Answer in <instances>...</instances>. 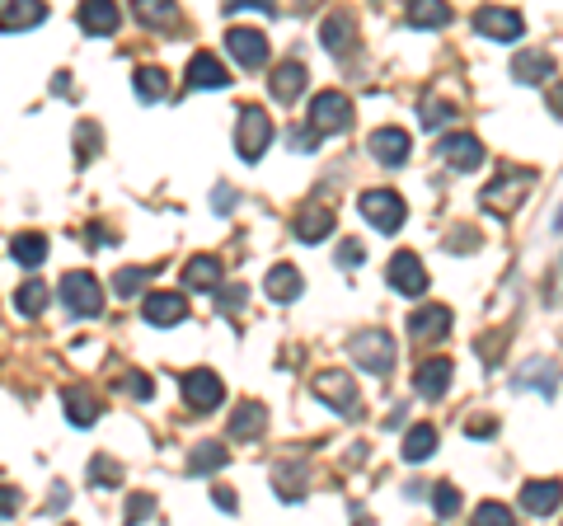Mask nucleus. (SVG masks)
<instances>
[{
  "mask_svg": "<svg viewBox=\"0 0 563 526\" xmlns=\"http://www.w3.org/2000/svg\"><path fill=\"white\" fill-rule=\"evenodd\" d=\"M263 287H268V296H273L277 306H287V301H296V296H301V273H296V268H291V263H277V268H268V282H263Z\"/></svg>",
  "mask_w": 563,
  "mask_h": 526,
  "instance_id": "nucleus-25",
  "label": "nucleus"
},
{
  "mask_svg": "<svg viewBox=\"0 0 563 526\" xmlns=\"http://www.w3.org/2000/svg\"><path fill=\"white\" fill-rule=\"evenodd\" d=\"M432 508H437V517H456V512H460V489L442 484V489H437V498H432Z\"/></svg>",
  "mask_w": 563,
  "mask_h": 526,
  "instance_id": "nucleus-43",
  "label": "nucleus"
},
{
  "mask_svg": "<svg viewBox=\"0 0 563 526\" xmlns=\"http://www.w3.org/2000/svg\"><path fill=\"white\" fill-rule=\"evenodd\" d=\"M268 90H273L277 104H296L305 90V66L301 62H282L273 71V80H268Z\"/></svg>",
  "mask_w": 563,
  "mask_h": 526,
  "instance_id": "nucleus-22",
  "label": "nucleus"
},
{
  "mask_svg": "<svg viewBox=\"0 0 563 526\" xmlns=\"http://www.w3.org/2000/svg\"><path fill=\"white\" fill-rule=\"evenodd\" d=\"M512 386H517V390H535V395H554V390H559V372H554V362H526Z\"/></svg>",
  "mask_w": 563,
  "mask_h": 526,
  "instance_id": "nucleus-24",
  "label": "nucleus"
},
{
  "mask_svg": "<svg viewBox=\"0 0 563 526\" xmlns=\"http://www.w3.org/2000/svg\"><path fill=\"white\" fill-rule=\"evenodd\" d=\"M348 123H352L348 94L324 90V94H315V99H310V127H315L320 137H329V132H343Z\"/></svg>",
  "mask_w": 563,
  "mask_h": 526,
  "instance_id": "nucleus-6",
  "label": "nucleus"
},
{
  "mask_svg": "<svg viewBox=\"0 0 563 526\" xmlns=\"http://www.w3.org/2000/svg\"><path fill=\"white\" fill-rule=\"evenodd\" d=\"M183 85H188V90H226L230 71L216 62L212 52H198V57L188 62V76H183Z\"/></svg>",
  "mask_w": 563,
  "mask_h": 526,
  "instance_id": "nucleus-18",
  "label": "nucleus"
},
{
  "mask_svg": "<svg viewBox=\"0 0 563 526\" xmlns=\"http://www.w3.org/2000/svg\"><path fill=\"white\" fill-rule=\"evenodd\" d=\"M137 94L146 99V104L165 99V94H169V71H160V66H141V71H137Z\"/></svg>",
  "mask_w": 563,
  "mask_h": 526,
  "instance_id": "nucleus-37",
  "label": "nucleus"
},
{
  "mask_svg": "<svg viewBox=\"0 0 563 526\" xmlns=\"http://www.w3.org/2000/svg\"><path fill=\"white\" fill-rule=\"evenodd\" d=\"M10 512H19V489L15 484H5V489H0V517H10Z\"/></svg>",
  "mask_w": 563,
  "mask_h": 526,
  "instance_id": "nucleus-50",
  "label": "nucleus"
},
{
  "mask_svg": "<svg viewBox=\"0 0 563 526\" xmlns=\"http://www.w3.org/2000/svg\"><path fill=\"white\" fill-rule=\"evenodd\" d=\"M141 315H146V325H183L188 320V296L183 292H146V301H141Z\"/></svg>",
  "mask_w": 563,
  "mask_h": 526,
  "instance_id": "nucleus-11",
  "label": "nucleus"
},
{
  "mask_svg": "<svg viewBox=\"0 0 563 526\" xmlns=\"http://www.w3.org/2000/svg\"><path fill=\"white\" fill-rule=\"evenodd\" d=\"M263 428H268V409H263L259 400L240 404V409L230 414V437H244V442H254V437H263Z\"/></svg>",
  "mask_w": 563,
  "mask_h": 526,
  "instance_id": "nucleus-23",
  "label": "nucleus"
},
{
  "mask_svg": "<svg viewBox=\"0 0 563 526\" xmlns=\"http://www.w3.org/2000/svg\"><path fill=\"white\" fill-rule=\"evenodd\" d=\"M183 400H188V409H207V414H212L216 404L226 400V386H221V376L216 372L198 367V372L183 376Z\"/></svg>",
  "mask_w": 563,
  "mask_h": 526,
  "instance_id": "nucleus-12",
  "label": "nucleus"
},
{
  "mask_svg": "<svg viewBox=\"0 0 563 526\" xmlns=\"http://www.w3.org/2000/svg\"><path fill=\"white\" fill-rule=\"evenodd\" d=\"M52 90H57V94H71V76H66V71H57V76H52Z\"/></svg>",
  "mask_w": 563,
  "mask_h": 526,
  "instance_id": "nucleus-55",
  "label": "nucleus"
},
{
  "mask_svg": "<svg viewBox=\"0 0 563 526\" xmlns=\"http://www.w3.org/2000/svg\"><path fill=\"white\" fill-rule=\"evenodd\" d=\"M474 33H484L493 43H517L521 33H526V19L517 10H503V5H484L479 15H474Z\"/></svg>",
  "mask_w": 563,
  "mask_h": 526,
  "instance_id": "nucleus-8",
  "label": "nucleus"
},
{
  "mask_svg": "<svg viewBox=\"0 0 563 526\" xmlns=\"http://www.w3.org/2000/svg\"><path fill=\"white\" fill-rule=\"evenodd\" d=\"M273 489H277V498H287V503H301V498H305V465H277Z\"/></svg>",
  "mask_w": 563,
  "mask_h": 526,
  "instance_id": "nucleus-34",
  "label": "nucleus"
},
{
  "mask_svg": "<svg viewBox=\"0 0 563 526\" xmlns=\"http://www.w3.org/2000/svg\"><path fill=\"white\" fill-rule=\"evenodd\" d=\"M366 263V249L357 245V240H343L338 245V268H362Z\"/></svg>",
  "mask_w": 563,
  "mask_h": 526,
  "instance_id": "nucleus-45",
  "label": "nucleus"
},
{
  "mask_svg": "<svg viewBox=\"0 0 563 526\" xmlns=\"http://www.w3.org/2000/svg\"><path fill=\"white\" fill-rule=\"evenodd\" d=\"M437 155H442L451 170L460 174H470L484 165V141L470 137V132H451V137H442V146H437Z\"/></svg>",
  "mask_w": 563,
  "mask_h": 526,
  "instance_id": "nucleus-10",
  "label": "nucleus"
},
{
  "mask_svg": "<svg viewBox=\"0 0 563 526\" xmlns=\"http://www.w3.org/2000/svg\"><path fill=\"white\" fill-rule=\"evenodd\" d=\"M244 296H249V287H244V282H230V287L216 296V301H221V310H230V315H235V310L244 306Z\"/></svg>",
  "mask_w": 563,
  "mask_h": 526,
  "instance_id": "nucleus-46",
  "label": "nucleus"
},
{
  "mask_svg": "<svg viewBox=\"0 0 563 526\" xmlns=\"http://www.w3.org/2000/svg\"><path fill=\"white\" fill-rule=\"evenodd\" d=\"M226 10L235 15V10H259V15H277L273 0H226Z\"/></svg>",
  "mask_w": 563,
  "mask_h": 526,
  "instance_id": "nucleus-49",
  "label": "nucleus"
},
{
  "mask_svg": "<svg viewBox=\"0 0 563 526\" xmlns=\"http://www.w3.org/2000/svg\"><path fill=\"white\" fill-rule=\"evenodd\" d=\"M563 503V484L559 480H531L521 489V508L535 512V517H545V512H559Z\"/></svg>",
  "mask_w": 563,
  "mask_h": 526,
  "instance_id": "nucleus-21",
  "label": "nucleus"
},
{
  "mask_svg": "<svg viewBox=\"0 0 563 526\" xmlns=\"http://www.w3.org/2000/svg\"><path fill=\"white\" fill-rule=\"evenodd\" d=\"M15 310L19 315H43L47 310V287L43 282H24V287L15 292Z\"/></svg>",
  "mask_w": 563,
  "mask_h": 526,
  "instance_id": "nucleus-38",
  "label": "nucleus"
},
{
  "mask_svg": "<svg viewBox=\"0 0 563 526\" xmlns=\"http://www.w3.org/2000/svg\"><path fill=\"white\" fill-rule=\"evenodd\" d=\"M76 19H80V29L90 33V38H108V33H118V5L113 0H80V10H76Z\"/></svg>",
  "mask_w": 563,
  "mask_h": 526,
  "instance_id": "nucleus-14",
  "label": "nucleus"
},
{
  "mask_svg": "<svg viewBox=\"0 0 563 526\" xmlns=\"http://www.w3.org/2000/svg\"><path fill=\"white\" fill-rule=\"evenodd\" d=\"M287 141L296 146V151H315V146H320V132H315V127H310V132L296 127V132H287Z\"/></svg>",
  "mask_w": 563,
  "mask_h": 526,
  "instance_id": "nucleus-48",
  "label": "nucleus"
},
{
  "mask_svg": "<svg viewBox=\"0 0 563 526\" xmlns=\"http://www.w3.org/2000/svg\"><path fill=\"white\" fill-rule=\"evenodd\" d=\"M348 348H352V357H357L362 372H371V376L395 372V334H385V329H362Z\"/></svg>",
  "mask_w": 563,
  "mask_h": 526,
  "instance_id": "nucleus-1",
  "label": "nucleus"
},
{
  "mask_svg": "<svg viewBox=\"0 0 563 526\" xmlns=\"http://www.w3.org/2000/svg\"><path fill=\"white\" fill-rule=\"evenodd\" d=\"M409 334L418 343H437V339H446L451 334V310L446 306H418L409 315Z\"/></svg>",
  "mask_w": 563,
  "mask_h": 526,
  "instance_id": "nucleus-17",
  "label": "nucleus"
},
{
  "mask_svg": "<svg viewBox=\"0 0 563 526\" xmlns=\"http://www.w3.org/2000/svg\"><path fill=\"white\" fill-rule=\"evenodd\" d=\"M155 273H160V263H151V268H118V273H113V292H118V296H137L141 287L155 278Z\"/></svg>",
  "mask_w": 563,
  "mask_h": 526,
  "instance_id": "nucleus-36",
  "label": "nucleus"
},
{
  "mask_svg": "<svg viewBox=\"0 0 563 526\" xmlns=\"http://www.w3.org/2000/svg\"><path fill=\"white\" fill-rule=\"evenodd\" d=\"M94 151H99V127H94V123H80V127H76V160L85 165Z\"/></svg>",
  "mask_w": 563,
  "mask_h": 526,
  "instance_id": "nucleus-42",
  "label": "nucleus"
},
{
  "mask_svg": "<svg viewBox=\"0 0 563 526\" xmlns=\"http://www.w3.org/2000/svg\"><path fill=\"white\" fill-rule=\"evenodd\" d=\"M404 461L409 465H418V461H427V456H432V451H437V428H432V423H418V428H409V433H404Z\"/></svg>",
  "mask_w": 563,
  "mask_h": 526,
  "instance_id": "nucleus-31",
  "label": "nucleus"
},
{
  "mask_svg": "<svg viewBox=\"0 0 563 526\" xmlns=\"http://www.w3.org/2000/svg\"><path fill=\"white\" fill-rule=\"evenodd\" d=\"M465 433L470 437H493V418H474V423H465Z\"/></svg>",
  "mask_w": 563,
  "mask_h": 526,
  "instance_id": "nucleus-51",
  "label": "nucleus"
},
{
  "mask_svg": "<svg viewBox=\"0 0 563 526\" xmlns=\"http://www.w3.org/2000/svg\"><path fill=\"white\" fill-rule=\"evenodd\" d=\"M216 212H230V202H235V188H226V184H221V188H216Z\"/></svg>",
  "mask_w": 563,
  "mask_h": 526,
  "instance_id": "nucleus-52",
  "label": "nucleus"
},
{
  "mask_svg": "<svg viewBox=\"0 0 563 526\" xmlns=\"http://www.w3.org/2000/svg\"><path fill=\"white\" fill-rule=\"evenodd\" d=\"M535 174L531 170H503L493 184L484 188V207L488 212H512L521 198H526V188H531Z\"/></svg>",
  "mask_w": 563,
  "mask_h": 526,
  "instance_id": "nucleus-7",
  "label": "nucleus"
},
{
  "mask_svg": "<svg viewBox=\"0 0 563 526\" xmlns=\"http://www.w3.org/2000/svg\"><path fill=\"white\" fill-rule=\"evenodd\" d=\"M474 522H484V526H503V522H512V512H507L503 503H479V508H474Z\"/></svg>",
  "mask_w": 563,
  "mask_h": 526,
  "instance_id": "nucleus-44",
  "label": "nucleus"
},
{
  "mask_svg": "<svg viewBox=\"0 0 563 526\" xmlns=\"http://www.w3.org/2000/svg\"><path fill=\"white\" fill-rule=\"evenodd\" d=\"M61 404H66V418L76 423V428H90L94 418H99V400H94L85 386H71L61 390Z\"/></svg>",
  "mask_w": 563,
  "mask_h": 526,
  "instance_id": "nucleus-26",
  "label": "nucleus"
},
{
  "mask_svg": "<svg viewBox=\"0 0 563 526\" xmlns=\"http://www.w3.org/2000/svg\"><path fill=\"white\" fill-rule=\"evenodd\" d=\"M90 480L99 484V489H113V484H122V465L108 461V456H94V461H90Z\"/></svg>",
  "mask_w": 563,
  "mask_h": 526,
  "instance_id": "nucleus-39",
  "label": "nucleus"
},
{
  "mask_svg": "<svg viewBox=\"0 0 563 526\" xmlns=\"http://www.w3.org/2000/svg\"><path fill=\"white\" fill-rule=\"evenodd\" d=\"M230 461V451L221 442H198L193 456H188V475H207V470H221Z\"/></svg>",
  "mask_w": 563,
  "mask_h": 526,
  "instance_id": "nucleus-33",
  "label": "nucleus"
},
{
  "mask_svg": "<svg viewBox=\"0 0 563 526\" xmlns=\"http://www.w3.org/2000/svg\"><path fill=\"white\" fill-rule=\"evenodd\" d=\"M371 155H376L381 165H404V160H409V132H404V127H381V132H371Z\"/></svg>",
  "mask_w": 563,
  "mask_h": 526,
  "instance_id": "nucleus-20",
  "label": "nucleus"
},
{
  "mask_svg": "<svg viewBox=\"0 0 563 526\" xmlns=\"http://www.w3.org/2000/svg\"><path fill=\"white\" fill-rule=\"evenodd\" d=\"M357 207H362V217L385 235H395L399 226H404V217H409V207H404V198H399L395 188H366Z\"/></svg>",
  "mask_w": 563,
  "mask_h": 526,
  "instance_id": "nucleus-3",
  "label": "nucleus"
},
{
  "mask_svg": "<svg viewBox=\"0 0 563 526\" xmlns=\"http://www.w3.org/2000/svg\"><path fill=\"white\" fill-rule=\"evenodd\" d=\"M132 15L146 24V29H169L179 19V5L174 0H132Z\"/></svg>",
  "mask_w": 563,
  "mask_h": 526,
  "instance_id": "nucleus-29",
  "label": "nucleus"
},
{
  "mask_svg": "<svg viewBox=\"0 0 563 526\" xmlns=\"http://www.w3.org/2000/svg\"><path fill=\"white\" fill-rule=\"evenodd\" d=\"M10 254H15V263H24V268H43L47 240L43 235H15V240H10Z\"/></svg>",
  "mask_w": 563,
  "mask_h": 526,
  "instance_id": "nucleus-35",
  "label": "nucleus"
},
{
  "mask_svg": "<svg viewBox=\"0 0 563 526\" xmlns=\"http://www.w3.org/2000/svg\"><path fill=\"white\" fill-rule=\"evenodd\" d=\"M320 43L334 52V57H348L352 47V15H329L320 24Z\"/></svg>",
  "mask_w": 563,
  "mask_h": 526,
  "instance_id": "nucleus-30",
  "label": "nucleus"
},
{
  "mask_svg": "<svg viewBox=\"0 0 563 526\" xmlns=\"http://www.w3.org/2000/svg\"><path fill=\"white\" fill-rule=\"evenodd\" d=\"M226 52L244 71H259L268 62V38L259 29H249V24H235V29H226Z\"/></svg>",
  "mask_w": 563,
  "mask_h": 526,
  "instance_id": "nucleus-9",
  "label": "nucleus"
},
{
  "mask_svg": "<svg viewBox=\"0 0 563 526\" xmlns=\"http://www.w3.org/2000/svg\"><path fill=\"white\" fill-rule=\"evenodd\" d=\"M291 235L301 240V245H320L334 235V212L329 207H301L296 221H291Z\"/></svg>",
  "mask_w": 563,
  "mask_h": 526,
  "instance_id": "nucleus-16",
  "label": "nucleus"
},
{
  "mask_svg": "<svg viewBox=\"0 0 563 526\" xmlns=\"http://www.w3.org/2000/svg\"><path fill=\"white\" fill-rule=\"evenodd\" d=\"M390 287H395L399 296H423L427 292V268H423V259L418 254H395L390 259Z\"/></svg>",
  "mask_w": 563,
  "mask_h": 526,
  "instance_id": "nucleus-13",
  "label": "nucleus"
},
{
  "mask_svg": "<svg viewBox=\"0 0 563 526\" xmlns=\"http://www.w3.org/2000/svg\"><path fill=\"white\" fill-rule=\"evenodd\" d=\"M216 282H221V259H212V254L188 259V268H183V287H193V292H212Z\"/></svg>",
  "mask_w": 563,
  "mask_h": 526,
  "instance_id": "nucleus-27",
  "label": "nucleus"
},
{
  "mask_svg": "<svg viewBox=\"0 0 563 526\" xmlns=\"http://www.w3.org/2000/svg\"><path fill=\"white\" fill-rule=\"evenodd\" d=\"M549 71H554L549 52H521L517 62H512V76H517L521 85H545Z\"/></svg>",
  "mask_w": 563,
  "mask_h": 526,
  "instance_id": "nucleus-32",
  "label": "nucleus"
},
{
  "mask_svg": "<svg viewBox=\"0 0 563 526\" xmlns=\"http://www.w3.org/2000/svg\"><path fill=\"white\" fill-rule=\"evenodd\" d=\"M268 146H273V118L259 104H244L240 123H235V151H240V160H259Z\"/></svg>",
  "mask_w": 563,
  "mask_h": 526,
  "instance_id": "nucleus-2",
  "label": "nucleus"
},
{
  "mask_svg": "<svg viewBox=\"0 0 563 526\" xmlns=\"http://www.w3.org/2000/svg\"><path fill=\"white\" fill-rule=\"evenodd\" d=\"M549 109H554V118H563V85H554V90H549Z\"/></svg>",
  "mask_w": 563,
  "mask_h": 526,
  "instance_id": "nucleus-54",
  "label": "nucleus"
},
{
  "mask_svg": "<svg viewBox=\"0 0 563 526\" xmlns=\"http://www.w3.org/2000/svg\"><path fill=\"white\" fill-rule=\"evenodd\" d=\"M418 118H423L427 132H442L451 118H456V109L451 104H432V99H423V109H418Z\"/></svg>",
  "mask_w": 563,
  "mask_h": 526,
  "instance_id": "nucleus-40",
  "label": "nucleus"
},
{
  "mask_svg": "<svg viewBox=\"0 0 563 526\" xmlns=\"http://www.w3.org/2000/svg\"><path fill=\"white\" fill-rule=\"evenodd\" d=\"M122 390H127V395H137V400H151V395H155L151 376H141V372H132V376H127V381H122Z\"/></svg>",
  "mask_w": 563,
  "mask_h": 526,
  "instance_id": "nucleus-47",
  "label": "nucleus"
},
{
  "mask_svg": "<svg viewBox=\"0 0 563 526\" xmlns=\"http://www.w3.org/2000/svg\"><path fill=\"white\" fill-rule=\"evenodd\" d=\"M315 395H320L329 409H338L343 418L362 414V395H357V386H352L348 372H320L315 376Z\"/></svg>",
  "mask_w": 563,
  "mask_h": 526,
  "instance_id": "nucleus-5",
  "label": "nucleus"
},
{
  "mask_svg": "<svg viewBox=\"0 0 563 526\" xmlns=\"http://www.w3.org/2000/svg\"><path fill=\"white\" fill-rule=\"evenodd\" d=\"M43 19H47V5H43V0H5V5H0V33L38 29Z\"/></svg>",
  "mask_w": 563,
  "mask_h": 526,
  "instance_id": "nucleus-15",
  "label": "nucleus"
},
{
  "mask_svg": "<svg viewBox=\"0 0 563 526\" xmlns=\"http://www.w3.org/2000/svg\"><path fill=\"white\" fill-rule=\"evenodd\" d=\"M413 390H418L423 400H442L446 390H451V362H446V357L423 362V367H418V376H413Z\"/></svg>",
  "mask_w": 563,
  "mask_h": 526,
  "instance_id": "nucleus-19",
  "label": "nucleus"
},
{
  "mask_svg": "<svg viewBox=\"0 0 563 526\" xmlns=\"http://www.w3.org/2000/svg\"><path fill=\"white\" fill-rule=\"evenodd\" d=\"M409 24L413 29H446L451 24V5L446 0H409Z\"/></svg>",
  "mask_w": 563,
  "mask_h": 526,
  "instance_id": "nucleus-28",
  "label": "nucleus"
},
{
  "mask_svg": "<svg viewBox=\"0 0 563 526\" xmlns=\"http://www.w3.org/2000/svg\"><path fill=\"white\" fill-rule=\"evenodd\" d=\"M216 508H221V512H235V494H230V489H216Z\"/></svg>",
  "mask_w": 563,
  "mask_h": 526,
  "instance_id": "nucleus-53",
  "label": "nucleus"
},
{
  "mask_svg": "<svg viewBox=\"0 0 563 526\" xmlns=\"http://www.w3.org/2000/svg\"><path fill=\"white\" fill-rule=\"evenodd\" d=\"M61 301H66V310L71 315H99L104 310V287H99V278L94 273H66L61 278Z\"/></svg>",
  "mask_w": 563,
  "mask_h": 526,
  "instance_id": "nucleus-4",
  "label": "nucleus"
},
{
  "mask_svg": "<svg viewBox=\"0 0 563 526\" xmlns=\"http://www.w3.org/2000/svg\"><path fill=\"white\" fill-rule=\"evenodd\" d=\"M155 512H160V503H155L151 494H132V498H127V522H155Z\"/></svg>",
  "mask_w": 563,
  "mask_h": 526,
  "instance_id": "nucleus-41",
  "label": "nucleus"
}]
</instances>
